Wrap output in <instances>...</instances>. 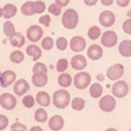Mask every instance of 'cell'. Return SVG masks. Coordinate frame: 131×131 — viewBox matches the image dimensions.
I'll use <instances>...</instances> for the list:
<instances>
[{
  "label": "cell",
  "instance_id": "23",
  "mask_svg": "<svg viewBox=\"0 0 131 131\" xmlns=\"http://www.w3.org/2000/svg\"><path fill=\"white\" fill-rule=\"evenodd\" d=\"M3 9H4V17L6 19V21L14 17L17 13V7L14 4H6L3 7Z\"/></svg>",
  "mask_w": 131,
  "mask_h": 131
},
{
  "label": "cell",
  "instance_id": "12",
  "mask_svg": "<svg viewBox=\"0 0 131 131\" xmlns=\"http://www.w3.org/2000/svg\"><path fill=\"white\" fill-rule=\"evenodd\" d=\"M70 65L72 66L73 70L81 72L82 70L86 69V66L88 65L87 64V58L85 57V56H82V54L78 53V54H75V56L72 57L71 62H70Z\"/></svg>",
  "mask_w": 131,
  "mask_h": 131
},
{
  "label": "cell",
  "instance_id": "50",
  "mask_svg": "<svg viewBox=\"0 0 131 131\" xmlns=\"http://www.w3.org/2000/svg\"><path fill=\"white\" fill-rule=\"evenodd\" d=\"M1 74H3V72H0V86H1Z\"/></svg>",
  "mask_w": 131,
  "mask_h": 131
},
{
  "label": "cell",
  "instance_id": "17",
  "mask_svg": "<svg viewBox=\"0 0 131 131\" xmlns=\"http://www.w3.org/2000/svg\"><path fill=\"white\" fill-rule=\"evenodd\" d=\"M35 99H36L37 103L40 104L41 107H43V108H44V107H49L50 103L52 102V97L44 91L38 92L36 94V96H35Z\"/></svg>",
  "mask_w": 131,
  "mask_h": 131
},
{
  "label": "cell",
  "instance_id": "48",
  "mask_svg": "<svg viewBox=\"0 0 131 131\" xmlns=\"http://www.w3.org/2000/svg\"><path fill=\"white\" fill-rule=\"evenodd\" d=\"M3 16H4V9L0 7V17H3Z\"/></svg>",
  "mask_w": 131,
  "mask_h": 131
},
{
  "label": "cell",
  "instance_id": "13",
  "mask_svg": "<svg viewBox=\"0 0 131 131\" xmlns=\"http://www.w3.org/2000/svg\"><path fill=\"white\" fill-rule=\"evenodd\" d=\"M29 89H30V85L28 84V81L26 79H17L15 81L14 86H13V92L17 96H23Z\"/></svg>",
  "mask_w": 131,
  "mask_h": 131
},
{
  "label": "cell",
  "instance_id": "2",
  "mask_svg": "<svg viewBox=\"0 0 131 131\" xmlns=\"http://www.w3.org/2000/svg\"><path fill=\"white\" fill-rule=\"evenodd\" d=\"M78 23H79V14L75 9L73 8H69L66 9L62 15V25L64 28L71 30L77 28Z\"/></svg>",
  "mask_w": 131,
  "mask_h": 131
},
{
  "label": "cell",
  "instance_id": "51",
  "mask_svg": "<svg viewBox=\"0 0 131 131\" xmlns=\"http://www.w3.org/2000/svg\"><path fill=\"white\" fill-rule=\"evenodd\" d=\"M130 89H131V82H130Z\"/></svg>",
  "mask_w": 131,
  "mask_h": 131
},
{
  "label": "cell",
  "instance_id": "32",
  "mask_svg": "<svg viewBox=\"0 0 131 131\" xmlns=\"http://www.w3.org/2000/svg\"><path fill=\"white\" fill-rule=\"evenodd\" d=\"M67 47H70V42L66 40V37L60 36L56 40V48L59 51H65L67 49Z\"/></svg>",
  "mask_w": 131,
  "mask_h": 131
},
{
  "label": "cell",
  "instance_id": "49",
  "mask_svg": "<svg viewBox=\"0 0 131 131\" xmlns=\"http://www.w3.org/2000/svg\"><path fill=\"white\" fill-rule=\"evenodd\" d=\"M103 75H97V79H100V80H103Z\"/></svg>",
  "mask_w": 131,
  "mask_h": 131
},
{
  "label": "cell",
  "instance_id": "29",
  "mask_svg": "<svg viewBox=\"0 0 131 131\" xmlns=\"http://www.w3.org/2000/svg\"><path fill=\"white\" fill-rule=\"evenodd\" d=\"M86 106V101L82 97H74L71 101V107L75 111H81Z\"/></svg>",
  "mask_w": 131,
  "mask_h": 131
},
{
  "label": "cell",
  "instance_id": "45",
  "mask_svg": "<svg viewBox=\"0 0 131 131\" xmlns=\"http://www.w3.org/2000/svg\"><path fill=\"white\" fill-rule=\"evenodd\" d=\"M100 1H101V4L103 6H107V7H108V6H111L114 4L115 0H100Z\"/></svg>",
  "mask_w": 131,
  "mask_h": 131
},
{
  "label": "cell",
  "instance_id": "21",
  "mask_svg": "<svg viewBox=\"0 0 131 131\" xmlns=\"http://www.w3.org/2000/svg\"><path fill=\"white\" fill-rule=\"evenodd\" d=\"M9 43L12 47L20 49V48H22L23 45L26 44V37L23 36V34H21V32H16L14 36L9 38Z\"/></svg>",
  "mask_w": 131,
  "mask_h": 131
},
{
  "label": "cell",
  "instance_id": "53",
  "mask_svg": "<svg viewBox=\"0 0 131 131\" xmlns=\"http://www.w3.org/2000/svg\"><path fill=\"white\" fill-rule=\"evenodd\" d=\"M35 1H37V0H35Z\"/></svg>",
  "mask_w": 131,
  "mask_h": 131
},
{
  "label": "cell",
  "instance_id": "4",
  "mask_svg": "<svg viewBox=\"0 0 131 131\" xmlns=\"http://www.w3.org/2000/svg\"><path fill=\"white\" fill-rule=\"evenodd\" d=\"M130 87H129L128 82L124 80H118L115 81V84L111 87V94L114 97H118V99H123L129 94Z\"/></svg>",
  "mask_w": 131,
  "mask_h": 131
},
{
  "label": "cell",
  "instance_id": "31",
  "mask_svg": "<svg viewBox=\"0 0 131 131\" xmlns=\"http://www.w3.org/2000/svg\"><path fill=\"white\" fill-rule=\"evenodd\" d=\"M32 73L34 74H48V67L44 63L37 62L32 66Z\"/></svg>",
  "mask_w": 131,
  "mask_h": 131
},
{
  "label": "cell",
  "instance_id": "1",
  "mask_svg": "<svg viewBox=\"0 0 131 131\" xmlns=\"http://www.w3.org/2000/svg\"><path fill=\"white\" fill-rule=\"evenodd\" d=\"M71 95L64 88L57 89L52 95V103L58 109H65L71 104Z\"/></svg>",
  "mask_w": 131,
  "mask_h": 131
},
{
  "label": "cell",
  "instance_id": "35",
  "mask_svg": "<svg viewBox=\"0 0 131 131\" xmlns=\"http://www.w3.org/2000/svg\"><path fill=\"white\" fill-rule=\"evenodd\" d=\"M35 103H36V99H35L32 95H25V96H23L22 104L26 108H28V109L32 108V107L35 106Z\"/></svg>",
  "mask_w": 131,
  "mask_h": 131
},
{
  "label": "cell",
  "instance_id": "38",
  "mask_svg": "<svg viewBox=\"0 0 131 131\" xmlns=\"http://www.w3.org/2000/svg\"><path fill=\"white\" fill-rule=\"evenodd\" d=\"M38 22H40V25H42L43 27H49L50 23H51V16H50L49 14L41 15V17L38 19Z\"/></svg>",
  "mask_w": 131,
  "mask_h": 131
},
{
  "label": "cell",
  "instance_id": "26",
  "mask_svg": "<svg viewBox=\"0 0 131 131\" xmlns=\"http://www.w3.org/2000/svg\"><path fill=\"white\" fill-rule=\"evenodd\" d=\"M3 29H4V34H5V36L8 37V38L13 37L15 34H16V30H15V26H14V23H13L10 20L5 21Z\"/></svg>",
  "mask_w": 131,
  "mask_h": 131
},
{
  "label": "cell",
  "instance_id": "6",
  "mask_svg": "<svg viewBox=\"0 0 131 131\" xmlns=\"http://www.w3.org/2000/svg\"><path fill=\"white\" fill-rule=\"evenodd\" d=\"M118 42V36L114 30H106L101 35V44L102 47L113 48Z\"/></svg>",
  "mask_w": 131,
  "mask_h": 131
},
{
  "label": "cell",
  "instance_id": "14",
  "mask_svg": "<svg viewBox=\"0 0 131 131\" xmlns=\"http://www.w3.org/2000/svg\"><path fill=\"white\" fill-rule=\"evenodd\" d=\"M16 80H17L16 73H15L14 71H12V70H6V71H4L3 74H1V87L6 88V87H8L9 85L15 84Z\"/></svg>",
  "mask_w": 131,
  "mask_h": 131
},
{
  "label": "cell",
  "instance_id": "36",
  "mask_svg": "<svg viewBox=\"0 0 131 131\" xmlns=\"http://www.w3.org/2000/svg\"><path fill=\"white\" fill-rule=\"evenodd\" d=\"M34 7H35V14H43L45 12V9H47L45 3L42 1V0L34 1Z\"/></svg>",
  "mask_w": 131,
  "mask_h": 131
},
{
  "label": "cell",
  "instance_id": "43",
  "mask_svg": "<svg viewBox=\"0 0 131 131\" xmlns=\"http://www.w3.org/2000/svg\"><path fill=\"white\" fill-rule=\"evenodd\" d=\"M119 7H126L130 4V0H115Z\"/></svg>",
  "mask_w": 131,
  "mask_h": 131
},
{
  "label": "cell",
  "instance_id": "10",
  "mask_svg": "<svg viewBox=\"0 0 131 131\" xmlns=\"http://www.w3.org/2000/svg\"><path fill=\"white\" fill-rule=\"evenodd\" d=\"M115 21H116V16L111 10H103L99 15V22L104 28H110L111 26H114Z\"/></svg>",
  "mask_w": 131,
  "mask_h": 131
},
{
  "label": "cell",
  "instance_id": "39",
  "mask_svg": "<svg viewBox=\"0 0 131 131\" xmlns=\"http://www.w3.org/2000/svg\"><path fill=\"white\" fill-rule=\"evenodd\" d=\"M27 126L26 124L21 123V122H14L10 125V131H27Z\"/></svg>",
  "mask_w": 131,
  "mask_h": 131
},
{
  "label": "cell",
  "instance_id": "7",
  "mask_svg": "<svg viewBox=\"0 0 131 131\" xmlns=\"http://www.w3.org/2000/svg\"><path fill=\"white\" fill-rule=\"evenodd\" d=\"M124 74V66L122 64H114L111 65L106 72V75L111 81H118Z\"/></svg>",
  "mask_w": 131,
  "mask_h": 131
},
{
  "label": "cell",
  "instance_id": "9",
  "mask_svg": "<svg viewBox=\"0 0 131 131\" xmlns=\"http://www.w3.org/2000/svg\"><path fill=\"white\" fill-rule=\"evenodd\" d=\"M43 28H41L40 26L32 25L27 29V38L32 43H36L38 41H42L43 38Z\"/></svg>",
  "mask_w": 131,
  "mask_h": 131
},
{
  "label": "cell",
  "instance_id": "24",
  "mask_svg": "<svg viewBox=\"0 0 131 131\" xmlns=\"http://www.w3.org/2000/svg\"><path fill=\"white\" fill-rule=\"evenodd\" d=\"M31 82L36 87H44L48 84V74H32Z\"/></svg>",
  "mask_w": 131,
  "mask_h": 131
},
{
  "label": "cell",
  "instance_id": "16",
  "mask_svg": "<svg viewBox=\"0 0 131 131\" xmlns=\"http://www.w3.org/2000/svg\"><path fill=\"white\" fill-rule=\"evenodd\" d=\"M48 125H49L50 130L59 131L64 128L65 121H64V118H63V116H60V115H53V116L48 121Z\"/></svg>",
  "mask_w": 131,
  "mask_h": 131
},
{
  "label": "cell",
  "instance_id": "11",
  "mask_svg": "<svg viewBox=\"0 0 131 131\" xmlns=\"http://www.w3.org/2000/svg\"><path fill=\"white\" fill-rule=\"evenodd\" d=\"M86 40L82 36H73L70 41V48L73 52L80 53L81 51H84L86 49Z\"/></svg>",
  "mask_w": 131,
  "mask_h": 131
},
{
  "label": "cell",
  "instance_id": "44",
  "mask_svg": "<svg viewBox=\"0 0 131 131\" xmlns=\"http://www.w3.org/2000/svg\"><path fill=\"white\" fill-rule=\"evenodd\" d=\"M97 1H99V0H84L85 5L89 6V7H92V6H95L97 4Z\"/></svg>",
  "mask_w": 131,
  "mask_h": 131
},
{
  "label": "cell",
  "instance_id": "5",
  "mask_svg": "<svg viewBox=\"0 0 131 131\" xmlns=\"http://www.w3.org/2000/svg\"><path fill=\"white\" fill-rule=\"evenodd\" d=\"M99 108L103 113H111L116 108V99L113 95H103L99 101Z\"/></svg>",
  "mask_w": 131,
  "mask_h": 131
},
{
  "label": "cell",
  "instance_id": "46",
  "mask_svg": "<svg viewBox=\"0 0 131 131\" xmlns=\"http://www.w3.org/2000/svg\"><path fill=\"white\" fill-rule=\"evenodd\" d=\"M29 131H43V129L41 126H31Z\"/></svg>",
  "mask_w": 131,
  "mask_h": 131
},
{
  "label": "cell",
  "instance_id": "27",
  "mask_svg": "<svg viewBox=\"0 0 131 131\" xmlns=\"http://www.w3.org/2000/svg\"><path fill=\"white\" fill-rule=\"evenodd\" d=\"M9 60L14 64H20L25 60V53L20 50H14L13 52H10L9 54Z\"/></svg>",
  "mask_w": 131,
  "mask_h": 131
},
{
  "label": "cell",
  "instance_id": "3",
  "mask_svg": "<svg viewBox=\"0 0 131 131\" xmlns=\"http://www.w3.org/2000/svg\"><path fill=\"white\" fill-rule=\"evenodd\" d=\"M73 84H74V87L77 89H80V91L88 88V87L92 85L91 74H89L88 72H85V71L78 72L73 78Z\"/></svg>",
  "mask_w": 131,
  "mask_h": 131
},
{
  "label": "cell",
  "instance_id": "18",
  "mask_svg": "<svg viewBox=\"0 0 131 131\" xmlns=\"http://www.w3.org/2000/svg\"><path fill=\"white\" fill-rule=\"evenodd\" d=\"M26 53L32 58V60H38L42 57V49L40 47H37L36 44H30L26 48Z\"/></svg>",
  "mask_w": 131,
  "mask_h": 131
},
{
  "label": "cell",
  "instance_id": "8",
  "mask_svg": "<svg viewBox=\"0 0 131 131\" xmlns=\"http://www.w3.org/2000/svg\"><path fill=\"white\" fill-rule=\"evenodd\" d=\"M17 100L16 96L9 93H3L0 95V106L3 107L5 110H13L16 107Z\"/></svg>",
  "mask_w": 131,
  "mask_h": 131
},
{
  "label": "cell",
  "instance_id": "33",
  "mask_svg": "<svg viewBox=\"0 0 131 131\" xmlns=\"http://www.w3.org/2000/svg\"><path fill=\"white\" fill-rule=\"evenodd\" d=\"M41 47H42L44 50H47V51L51 50L52 48L54 47V41H53V38H52V37H50V36L43 37L42 41H41Z\"/></svg>",
  "mask_w": 131,
  "mask_h": 131
},
{
  "label": "cell",
  "instance_id": "28",
  "mask_svg": "<svg viewBox=\"0 0 131 131\" xmlns=\"http://www.w3.org/2000/svg\"><path fill=\"white\" fill-rule=\"evenodd\" d=\"M34 118H35V121L36 122H40V123H45L47 121H49V119H48L47 110L43 109V108H38L36 111H35Z\"/></svg>",
  "mask_w": 131,
  "mask_h": 131
},
{
  "label": "cell",
  "instance_id": "37",
  "mask_svg": "<svg viewBox=\"0 0 131 131\" xmlns=\"http://www.w3.org/2000/svg\"><path fill=\"white\" fill-rule=\"evenodd\" d=\"M48 10H49L50 14L54 15V16H59V15L62 14V7H60V6H58L56 3L49 5V7H48Z\"/></svg>",
  "mask_w": 131,
  "mask_h": 131
},
{
  "label": "cell",
  "instance_id": "22",
  "mask_svg": "<svg viewBox=\"0 0 131 131\" xmlns=\"http://www.w3.org/2000/svg\"><path fill=\"white\" fill-rule=\"evenodd\" d=\"M73 84V78L71 77V74L69 73H60L58 77V85L62 88H69L71 85Z\"/></svg>",
  "mask_w": 131,
  "mask_h": 131
},
{
  "label": "cell",
  "instance_id": "41",
  "mask_svg": "<svg viewBox=\"0 0 131 131\" xmlns=\"http://www.w3.org/2000/svg\"><path fill=\"white\" fill-rule=\"evenodd\" d=\"M122 29L126 35H131V19H126L122 25Z\"/></svg>",
  "mask_w": 131,
  "mask_h": 131
},
{
  "label": "cell",
  "instance_id": "19",
  "mask_svg": "<svg viewBox=\"0 0 131 131\" xmlns=\"http://www.w3.org/2000/svg\"><path fill=\"white\" fill-rule=\"evenodd\" d=\"M118 52L121 56L128 58L131 57V41L124 40L118 44Z\"/></svg>",
  "mask_w": 131,
  "mask_h": 131
},
{
  "label": "cell",
  "instance_id": "20",
  "mask_svg": "<svg viewBox=\"0 0 131 131\" xmlns=\"http://www.w3.org/2000/svg\"><path fill=\"white\" fill-rule=\"evenodd\" d=\"M103 93V87L100 82H94L89 86V95L93 99H101Z\"/></svg>",
  "mask_w": 131,
  "mask_h": 131
},
{
  "label": "cell",
  "instance_id": "30",
  "mask_svg": "<svg viewBox=\"0 0 131 131\" xmlns=\"http://www.w3.org/2000/svg\"><path fill=\"white\" fill-rule=\"evenodd\" d=\"M101 35H102L101 28H99L97 26H93V27H91L88 29V31H87V36L93 41H95V40H97L99 37H101Z\"/></svg>",
  "mask_w": 131,
  "mask_h": 131
},
{
  "label": "cell",
  "instance_id": "47",
  "mask_svg": "<svg viewBox=\"0 0 131 131\" xmlns=\"http://www.w3.org/2000/svg\"><path fill=\"white\" fill-rule=\"evenodd\" d=\"M106 131H118V130H117V129H115V128H108Z\"/></svg>",
  "mask_w": 131,
  "mask_h": 131
},
{
  "label": "cell",
  "instance_id": "52",
  "mask_svg": "<svg viewBox=\"0 0 131 131\" xmlns=\"http://www.w3.org/2000/svg\"><path fill=\"white\" fill-rule=\"evenodd\" d=\"M130 131H131V128H130Z\"/></svg>",
  "mask_w": 131,
  "mask_h": 131
},
{
  "label": "cell",
  "instance_id": "15",
  "mask_svg": "<svg viewBox=\"0 0 131 131\" xmlns=\"http://www.w3.org/2000/svg\"><path fill=\"white\" fill-rule=\"evenodd\" d=\"M102 56H103V50H102V48L100 45L92 44L91 47H88V49H87V57L91 60L96 62V60L101 59Z\"/></svg>",
  "mask_w": 131,
  "mask_h": 131
},
{
  "label": "cell",
  "instance_id": "34",
  "mask_svg": "<svg viewBox=\"0 0 131 131\" xmlns=\"http://www.w3.org/2000/svg\"><path fill=\"white\" fill-rule=\"evenodd\" d=\"M69 60L66 59V58H60V59H58L57 64H56V70H57V72H59V73H65V71H66V69L69 67Z\"/></svg>",
  "mask_w": 131,
  "mask_h": 131
},
{
  "label": "cell",
  "instance_id": "25",
  "mask_svg": "<svg viewBox=\"0 0 131 131\" xmlns=\"http://www.w3.org/2000/svg\"><path fill=\"white\" fill-rule=\"evenodd\" d=\"M20 10L25 16H32V15H35L34 1H26V3L21 6Z\"/></svg>",
  "mask_w": 131,
  "mask_h": 131
},
{
  "label": "cell",
  "instance_id": "42",
  "mask_svg": "<svg viewBox=\"0 0 131 131\" xmlns=\"http://www.w3.org/2000/svg\"><path fill=\"white\" fill-rule=\"evenodd\" d=\"M54 3L63 8V7H66V6L69 5V4H70V0H54Z\"/></svg>",
  "mask_w": 131,
  "mask_h": 131
},
{
  "label": "cell",
  "instance_id": "40",
  "mask_svg": "<svg viewBox=\"0 0 131 131\" xmlns=\"http://www.w3.org/2000/svg\"><path fill=\"white\" fill-rule=\"evenodd\" d=\"M9 124V119L6 115L0 114V131H4Z\"/></svg>",
  "mask_w": 131,
  "mask_h": 131
}]
</instances>
